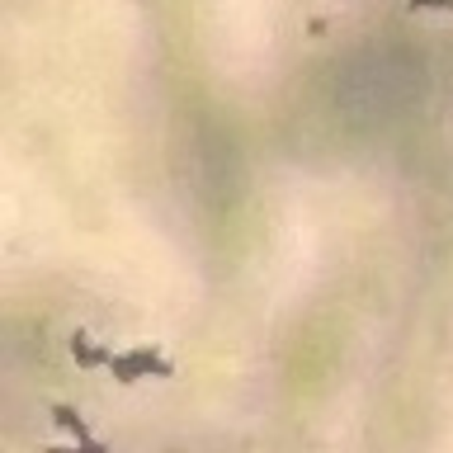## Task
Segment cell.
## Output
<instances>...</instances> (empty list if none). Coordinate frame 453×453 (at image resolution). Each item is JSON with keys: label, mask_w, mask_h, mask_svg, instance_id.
Masks as SVG:
<instances>
[{"label": "cell", "mask_w": 453, "mask_h": 453, "mask_svg": "<svg viewBox=\"0 0 453 453\" xmlns=\"http://www.w3.org/2000/svg\"><path fill=\"white\" fill-rule=\"evenodd\" d=\"M109 373H113V382L119 388H137L142 378H170L175 373V364L170 359H161V349L156 345H137V349H123V354H113L109 359Z\"/></svg>", "instance_id": "cell-1"}, {"label": "cell", "mask_w": 453, "mask_h": 453, "mask_svg": "<svg viewBox=\"0 0 453 453\" xmlns=\"http://www.w3.org/2000/svg\"><path fill=\"white\" fill-rule=\"evenodd\" d=\"M71 354H76L81 368H99V364L109 368V359H113V349H104L90 331H76V335H71Z\"/></svg>", "instance_id": "cell-2"}, {"label": "cell", "mask_w": 453, "mask_h": 453, "mask_svg": "<svg viewBox=\"0 0 453 453\" xmlns=\"http://www.w3.org/2000/svg\"><path fill=\"white\" fill-rule=\"evenodd\" d=\"M52 425H57V430H62L66 439H76V444H90V439H95L90 425H85L71 406H52Z\"/></svg>", "instance_id": "cell-3"}, {"label": "cell", "mask_w": 453, "mask_h": 453, "mask_svg": "<svg viewBox=\"0 0 453 453\" xmlns=\"http://www.w3.org/2000/svg\"><path fill=\"white\" fill-rule=\"evenodd\" d=\"M42 453H109L104 444H71V449H62V444H48Z\"/></svg>", "instance_id": "cell-4"}, {"label": "cell", "mask_w": 453, "mask_h": 453, "mask_svg": "<svg viewBox=\"0 0 453 453\" xmlns=\"http://www.w3.org/2000/svg\"><path fill=\"white\" fill-rule=\"evenodd\" d=\"M411 10H453V0H411Z\"/></svg>", "instance_id": "cell-5"}]
</instances>
